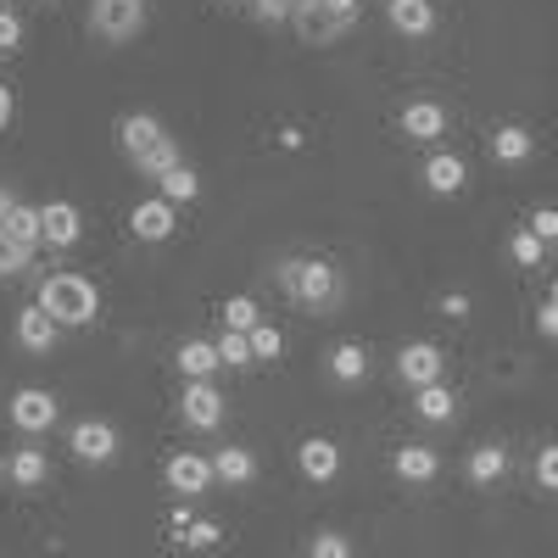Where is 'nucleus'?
I'll list each match as a JSON object with an SVG mask.
<instances>
[{
    "label": "nucleus",
    "instance_id": "obj_1",
    "mask_svg": "<svg viewBox=\"0 0 558 558\" xmlns=\"http://www.w3.org/2000/svg\"><path fill=\"white\" fill-rule=\"evenodd\" d=\"M279 286H286V296L296 307H313V313L341 296V279H336V268L324 257H286L279 263Z\"/></svg>",
    "mask_w": 558,
    "mask_h": 558
},
{
    "label": "nucleus",
    "instance_id": "obj_2",
    "mask_svg": "<svg viewBox=\"0 0 558 558\" xmlns=\"http://www.w3.org/2000/svg\"><path fill=\"white\" fill-rule=\"evenodd\" d=\"M39 307L51 313L57 324H89V318L101 313V291L89 286L84 274H51L39 286Z\"/></svg>",
    "mask_w": 558,
    "mask_h": 558
},
{
    "label": "nucleus",
    "instance_id": "obj_3",
    "mask_svg": "<svg viewBox=\"0 0 558 558\" xmlns=\"http://www.w3.org/2000/svg\"><path fill=\"white\" fill-rule=\"evenodd\" d=\"M89 28L112 45H123L146 28V0H89Z\"/></svg>",
    "mask_w": 558,
    "mask_h": 558
},
{
    "label": "nucleus",
    "instance_id": "obj_4",
    "mask_svg": "<svg viewBox=\"0 0 558 558\" xmlns=\"http://www.w3.org/2000/svg\"><path fill=\"white\" fill-rule=\"evenodd\" d=\"M162 481H168V492L173 497H202L207 486H213V458H202V452H173L168 463H162Z\"/></svg>",
    "mask_w": 558,
    "mask_h": 558
},
{
    "label": "nucleus",
    "instance_id": "obj_5",
    "mask_svg": "<svg viewBox=\"0 0 558 558\" xmlns=\"http://www.w3.org/2000/svg\"><path fill=\"white\" fill-rule=\"evenodd\" d=\"M179 418L191 430H218L223 425V397L213 380H184V397H179Z\"/></svg>",
    "mask_w": 558,
    "mask_h": 558
},
{
    "label": "nucleus",
    "instance_id": "obj_6",
    "mask_svg": "<svg viewBox=\"0 0 558 558\" xmlns=\"http://www.w3.org/2000/svg\"><path fill=\"white\" fill-rule=\"evenodd\" d=\"M68 447L78 463H112L118 458V430L107 425V418H78V425L68 430Z\"/></svg>",
    "mask_w": 558,
    "mask_h": 558
},
{
    "label": "nucleus",
    "instance_id": "obj_7",
    "mask_svg": "<svg viewBox=\"0 0 558 558\" xmlns=\"http://www.w3.org/2000/svg\"><path fill=\"white\" fill-rule=\"evenodd\" d=\"M12 425L28 430V436H45V430L57 425V397L45 391V386H23V391H12Z\"/></svg>",
    "mask_w": 558,
    "mask_h": 558
},
{
    "label": "nucleus",
    "instance_id": "obj_8",
    "mask_svg": "<svg viewBox=\"0 0 558 558\" xmlns=\"http://www.w3.org/2000/svg\"><path fill=\"white\" fill-rule=\"evenodd\" d=\"M118 140H123L129 162H134V168H146V157L168 140V129H162V118H151V112H129V118L118 123Z\"/></svg>",
    "mask_w": 558,
    "mask_h": 558
},
{
    "label": "nucleus",
    "instance_id": "obj_9",
    "mask_svg": "<svg viewBox=\"0 0 558 558\" xmlns=\"http://www.w3.org/2000/svg\"><path fill=\"white\" fill-rule=\"evenodd\" d=\"M397 375L418 391V386H436L441 380V347L436 341H408L397 352Z\"/></svg>",
    "mask_w": 558,
    "mask_h": 558
},
{
    "label": "nucleus",
    "instance_id": "obj_10",
    "mask_svg": "<svg viewBox=\"0 0 558 558\" xmlns=\"http://www.w3.org/2000/svg\"><path fill=\"white\" fill-rule=\"evenodd\" d=\"M296 470H302L313 486L336 481V475H341V447H336L330 436H307V441L296 447Z\"/></svg>",
    "mask_w": 558,
    "mask_h": 558
},
{
    "label": "nucleus",
    "instance_id": "obj_11",
    "mask_svg": "<svg viewBox=\"0 0 558 558\" xmlns=\"http://www.w3.org/2000/svg\"><path fill=\"white\" fill-rule=\"evenodd\" d=\"M84 235V213L73 202H45L39 207V241H51V246H78Z\"/></svg>",
    "mask_w": 558,
    "mask_h": 558
},
{
    "label": "nucleus",
    "instance_id": "obj_12",
    "mask_svg": "<svg viewBox=\"0 0 558 558\" xmlns=\"http://www.w3.org/2000/svg\"><path fill=\"white\" fill-rule=\"evenodd\" d=\"M391 470H397V481H408V486H425V481L441 475V458H436V447H425V441H408V447L391 452Z\"/></svg>",
    "mask_w": 558,
    "mask_h": 558
},
{
    "label": "nucleus",
    "instance_id": "obj_13",
    "mask_svg": "<svg viewBox=\"0 0 558 558\" xmlns=\"http://www.w3.org/2000/svg\"><path fill=\"white\" fill-rule=\"evenodd\" d=\"M463 184H470V168H463L458 151H430L425 157V191L430 196H458Z\"/></svg>",
    "mask_w": 558,
    "mask_h": 558
},
{
    "label": "nucleus",
    "instance_id": "obj_14",
    "mask_svg": "<svg viewBox=\"0 0 558 558\" xmlns=\"http://www.w3.org/2000/svg\"><path fill=\"white\" fill-rule=\"evenodd\" d=\"M57 330H62V324L45 313L39 302H28V307L17 313V347H23V352H51V347H57Z\"/></svg>",
    "mask_w": 558,
    "mask_h": 558
},
{
    "label": "nucleus",
    "instance_id": "obj_15",
    "mask_svg": "<svg viewBox=\"0 0 558 558\" xmlns=\"http://www.w3.org/2000/svg\"><path fill=\"white\" fill-rule=\"evenodd\" d=\"M402 134L418 140V146L441 140V134H447V107H441V101H408V107H402Z\"/></svg>",
    "mask_w": 558,
    "mask_h": 558
},
{
    "label": "nucleus",
    "instance_id": "obj_16",
    "mask_svg": "<svg viewBox=\"0 0 558 558\" xmlns=\"http://www.w3.org/2000/svg\"><path fill=\"white\" fill-rule=\"evenodd\" d=\"M386 23L408 39H425L436 28V7L430 0H386Z\"/></svg>",
    "mask_w": 558,
    "mask_h": 558
},
{
    "label": "nucleus",
    "instance_id": "obj_17",
    "mask_svg": "<svg viewBox=\"0 0 558 558\" xmlns=\"http://www.w3.org/2000/svg\"><path fill=\"white\" fill-rule=\"evenodd\" d=\"M129 229L140 241H168L173 235V202H162V196H146L134 213H129Z\"/></svg>",
    "mask_w": 558,
    "mask_h": 558
},
{
    "label": "nucleus",
    "instance_id": "obj_18",
    "mask_svg": "<svg viewBox=\"0 0 558 558\" xmlns=\"http://www.w3.org/2000/svg\"><path fill=\"white\" fill-rule=\"evenodd\" d=\"M324 368H330V380L357 386V380L368 375V347H363V341H336L330 357H324Z\"/></svg>",
    "mask_w": 558,
    "mask_h": 558
},
{
    "label": "nucleus",
    "instance_id": "obj_19",
    "mask_svg": "<svg viewBox=\"0 0 558 558\" xmlns=\"http://www.w3.org/2000/svg\"><path fill=\"white\" fill-rule=\"evenodd\" d=\"M213 481H223V486H246V481H257V458H252L246 447H223V452H213Z\"/></svg>",
    "mask_w": 558,
    "mask_h": 558
},
{
    "label": "nucleus",
    "instance_id": "obj_20",
    "mask_svg": "<svg viewBox=\"0 0 558 558\" xmlns=\"http://www.w3.org/2000/svg\"><path fill=\"white\" fill-rule=\"evenodd\" d=\"M413 413L425 418V425H447V418L458 413V391L452 386H418V397H413Z\"/></svg>",
    "mask_w": 558,
    "mask_h": 558
},
{
    "label": "nucleus",
    "instance_id": "obj_21",
    "mask_svg": "<svg viewBox=\"0 0 558 558\" xmlns=\"http://www.w3.org/2000/svg\"><path fill=\"white\" fill-rule=\"evenodd\" d=\"M531 151H536V140H531L525 123H502V129L492 134V157H497V162H531Z\"/></svg>",
    "mask_w": 558,
    "mask_h": 558
},
{
    "label": "nucleus",
    "instance_id": "obj_22",
    "mask_svg": "<svg viewBox=\"0 0 558 558\" xmlns=\"http://www.w3.org/2000/svg\"><path fill=\"white\" fill-rule=\"evenodd\" d=\"M463 470H470V481H475V486H492V481H502V475H508V452H502L497 441H481L470 458H463Z\"/></svg>",
    "mask_w": 558,
    "mask_h": 558
},
{
    "label": "nucleus",
    "instance_id": "obj_23",
    "mask_svg": "<svg viewBox=\"0 0 558 558\" xmlns=\"http://www.w3.org/2000/svg\"><path fill=\"white\" fill-rule=\"evenodd\" d=\"M7 470H12V486H45V475H51V458H45L39 447H17L7 458Z\"/></svg>",
    "mask_w": 558,
    "mask_h": 558
},
{
    "label": "nucleus",
    "instance_id": "obj_24",
    "mask_svg": "<svg viewBox=\"0 0 558 558\" xmlns=\"http://www.w3.org/2000/svg\"><path fill=\"white\" fill-rule=\"evenodd\" d=\"M179 368H184V380H207L213 368H223L218 363V341H184L179 347Z\"/></svg>",
    "mask_w": 558,
    "mask_h": 558
},
{
    "label": "nucleus",
    "instance_id": "obj_25",
    "mask_svg": "<svg viewBox=\"0 0 558 558\" xmlns=\"http://www.w3.org/2000/svg\"><path fill=\"white\" fill-rule=\"evenodd\" d=\"M157 184H162V202H173V207H179V202H196V196H202V179H196V168H191V162L168 168V173H162Z\"/></svg>",
    "mask_w": 558,
    "mask_h": 558
},
{
    "label": "nucleus",
    "instance_id": "obj_26",
    "mask_svg": "<svg viewBox=\"0 0 558 558\" xmlns=\"http://www.w3.org/2000/svg\"><path fill=\"white\" fill-rule=\"evenodd\" d=\"M296 12H318L324 17V34H341L357 17V0H296Z\"/></svg>",
    "mask_w": 558,
    "mask_h": 558
},
{
    "label": "nucleus",
    "instance_id": "obj_27",
    "mask_svg": "<svg viewBox=\"0 0 558 558\" xmlns=\"http://www.w3.org/2000/svg\"><path fill=\"white\" fill-rule=\"evenodd\" d=\"M0 229H7L12 241L34 246V241H39V207H28V202H12V207H7V223H0Z\"/></svg>",
    "mask_w": 558,
    "mask_h": 558
},
{
    "label": "nucleus",
    "instance_id": "obj_28",
    "mask_svg": "<svg viewBox=\"0 0 558 558\" xmlns=\"http://www.w3.org/2000/svg\"><path fill=\"white\" fill-rule=\"evenodd\" d=\"M508 257H514L520 268H536V263L547 257V241H542L536 229L525 223V229H514V235H508Z\"/></svg>",
    "mask_w": 558,
    "mask_h": 558
},
{
    "label": "nucleus",
    "instance_id": "obj_29",
    "mask_svg": "<svg viewBox=\"0 0 558 558\" xmlns=\"http://www.w3.org/2000/svg\"><path fill=\"white\" fill-rule=\"evenodd\" d=\"M223 324H229V330H257V324H263V307H257V296H229L223 302Z\"/></svg>",
    "mask_w": 558,
    "mask_h": 558
},
{
    "label": "nucleus",
    "instance_id": "obj_30",
    "mask_svg": "<svg viewBox=\"0 0 558 558\" xmlns=\"http://www.w3.org/2000/svg\"><path fill=\"white\" fill-rule=\"evenodd\" d=\"M218 363L223 368H252V341L241 330H223L218 336Z\"/></svg>",
    "mask_w": 558,
    "mask_h": 558
},
{
    "label": "nucleus",
    "instance_id": "obj_31",
    "mask_svg": "<svg viewBox=\"0 0 558 558\" xmlns=\"http://www.w3.org/2000/svg\"><path fill=\"white\" fill-rule=\"evenodd\" d=\"M246 341H252V363H274L279 352H286V336H279L274 324H257V330H246Z\"/></svg>",
    "mask_w": 558,
    "mask_h": 558
},
{
    "label": "nucleus",
    "instance_id": "obj_32",
    "mask_svg": "<svg viewBox=\"0 0 558 558\" xmlns=\"http://www.w3.org/2000/svg\"><path fill=\"white\" fill-rule=\"evenodd\" d=\"M28 257H34V246L12 241L7 229H0V279H12V274H23V268H28Z\"/></svg>",
    "mask_w": 558,
    "mask_h": 558
},
{
    "label": "nucleus",
    "instance_id": "obj_33",
    "mask_svg": "<svg viewBox=\"0 0 558 558\" xmlns=\"http://www.w3.org/2000/svg\"><path fill=\"white\" fill-rule=\"evenodd\" d=\"M307 558H352V542L341 531H318L313 547H307Z\"/></svg>",
    "mask_w": 558,
    "mask_h": 558
},
{
    "label": "nucleus",
    "instance_id": "obj_34",
    "mask_svg": "<svg viewBox=\"0 0 558 558\" xmlns=\"http://www.w3.org/2000/svg\"><path fill=\"white\" fill-rule=\"evenodd\" d=\"M179 162H184V157H179V146H173V140H162V146H157V151L146 157V168H140V173L162 179V173H168V168H179Z\"/></svg>",
    "mask_w": 558,
    "mask_h": 558
},
{
    "label": "nucleus",
    "instance_id": "obj_35",
    "mask_svg": "<svg viewBox=\"0 0 558 558\" xmlns=\"http://www.w3.org/2000/svg\"><path fill=\"white\" fill-rule=\"evenodd\" d=\"M536 486H547V492H558V441L536 452Z\"/></svg>",
    "mask_w": 558,
    "mask_h": 558
},
{
    "label": "nucleus",
    "instance_id": "obj_36",
    "mask_svg": "<svg viewBox=\"0 0 558 558\" xmlns=\"http://www.w3.org/2000/svg\"><path fill=\"white\" fill-rule=\"evenodd\" d=\"M23 45V17L12 7H0V51H17Z\"/></svg>",
    "mask_w": 558,
    "mask_h": 558
},
{
    "label": "nucleus",
    "instance_id": "obj_37",
    "mask_svg": "<svg viewBox=\"0 0 558 558\" xmlns=\"http://www.w3.org/2000/svg\"><path fill=\"white\" fill-rule=\"evenodd\" d=\"M218 525L213 520H191V525H184V542H191V547H218Z\"/></svg>",
    "mask_w": 558,
    "mask_h": 558
},
{
    "label": "nucleus",
    "instance_id": "obj_38",
    "mask_svg": "<svg viewBox=\"0 0 558 558\" xmlns=\"http://www.w3.org/2000/svg\"><path fill=\"white\" fill-rule=\"evenodd\" d=\"M531 229L553 246V241H558V207H536V213H531Z\"/></svg>",
    "mask_w": 558,
    "mask_h": 558
},
{
    "label": "nucleus",
    "instance_id": "obj_39",
    "mask_svg": "<svg viewBox=\"0 0 558 558\" xmlns=\"http://www.w3.org/2000/svg\"><path fill=\"white\" fill-rule=\"evenodd\" d=\"M252 7H257V17H263V23H279V17H291L296 0H252Z\"/></svg>",
    "mask_w": 558,
    "mask_h": 558
},
{
    "label": "nucleus",
    "instance_id": "obj_40",
    "mask_svg": "<svg viewBox=\"0 0 558 558\" xmlns=\"http://www.w3.org/2000/svg\"><path fill=\"white\" fill-rule=\"evenodd\" d=\"M536 330H542L547 341H558V302H542V307H536Z\"/></svg>",
    "mask_w": 558,
    "mask_h": 558
},
{
    "label": "nucleus",
    "instance_id": "obj_41",
    "mask_svg": "<svg viewBox=\"0 0 558 558\" xmlns=\"http://www.w3.org/2000/svg\"><path fill=\"white\" fill-rule=\"evenodd\" d=\"M470 307H475V302L463 296V291H447V296H441V313H447V318H470Z\"/></svg>",
    "mask_w": 558,
    "mask_h": 558
},
{
    "label": "nucleus",
    "instance_id": "obj_42",
    "mask_svg": "<svg viewBox=\"0 0 558 558\" xmlns=\"http://www.w3.org/2000/svg\"><path fill=\"white\" fill-rule=\"evenodd\" d=\"M7 123H12V89L0 84V129H7Z\"/></svg>",
    "mask_w": 558,
    "mask_h": 558
},
{
    "label": "nucleus",
    "instance_id": "obj_43",
    "mask_svg": "<svg viewBox=\"0 0 558 558\" xmlns=\"http://www.w3.org/2000/svg\"><path fill=\"white\" fill-rule=\"evenodd\" d=\"M7 207H12V191H0V223H7Z\"/></svg>",
    "mask_w": 558,
    "mask_h": 558
},
{
    "label": "nucleus",
    "instance_id": "obj_44",
    "mask_svg": "<svg viewBox=\"0 0 558 558\" xmlns=\"http://www.w3.org/2000/svg\"><path fill=\"white\" fill-rule=\"evenodd\" d=\"M547 302H558V279H553V286H547Z\"/></svg>",
    "mask_w": 558,
    "mask_h": 558
},
{
    "label": "nucleus",
    "instance_id": "obj_45",
    "mask_svg": "<svg viewBox=\"0 0 558 558\" xmlns=\"http://www.w3.org/2000/svg\"><path fill=\"white\" fill-rule=\"evenodd\" d=\"M0 7H12V0H0Z\"/></svg>",
    "mask_w": 558,
    "mask_h": 558
},
{
    "label": "nucleus",
    "instance_id": "obj_46",
    "mask_svg": "<svg viewBox=\"0 0 558 558\" xmlns=\"http://www.w3.org/2000/svg\"><path fill=\"white\" fill-rule=\"evenodd\" d=\"M223 7H235V0H223Z\"/></svg>",
    "mask_w": 558,
    "mask_h": 558
},
{
    "label": "nucleus",
    "instance_id": "obj_47",
    "mask_svg": "<svg viewBox=\"0 0 558 558\" xmlns=\"http://www.w3.org/2000/svg\"><path fill=\"white\" fill-rule=\"evenodd\" d=\"M45 7H51V0H45Z\"/></svg>",
    "mask_w": 558,
    "mask_h": 558
}]
</instances>
